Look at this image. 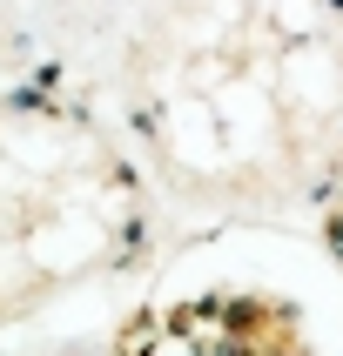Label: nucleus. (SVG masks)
<instances>
[{
  "label": "nucleus",
  "mask_w": 343,
  "mask_h": 356,
  "mask_svg": "<svg viewBox=\"0 0 343 356\" xmlns=\"http://www.w3.org/2000/svg\"><path fill=\"white\" fill-rule=\"evenodd\" d=\"M296 309L262 296H209L168 309V337H148L141 350H216V356H276L296 350Z\"/></svg>",
  "instance_id": "obj_1"
}]
</instances>
